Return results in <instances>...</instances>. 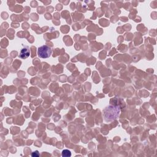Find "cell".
Here are the masks:
<instances>
[{
  "instance_id": "cell-1",
  "label": "cell",
  "mask_w": 157,
  "mask_h": 157,
  "mask_svg": "<svg viewBox=\"0 0 157 157\" xmlns=\"http://www.w3.org/2000/svg\"><path fill=\"white\" fill-rule=\"evenodd\" d=\"M104 120L111 122L117 119L120 114V109L117 106H109L103 111Z\"/></svg>"
},
{
  "instance_id": "cell-5",
  "label": "cell",
  "mask_w": 157,
  "mask_h": 157,
  "mask_svg": "<svg viewBox=\"0 0 157 157\" xmlns=\"http://www.w3.org/2000/svg\"><path fill=\"white\" fill-rule=\"evenodd\" d=\"M31 156H33V157H37V156H39V152H38V151H35L34 152H33L32 154H31Z\"/></svg>"
},
{
  "instance_id": "cell-4",
  "label": "cell",
  "mask_w": 157,
  "mask_h": 157,
  "mask_svg": "<svg viewBox=\"0 0 157 157\" xmlns=\"http://www.w3.org/2000/svg\"><path fill=\"white\" fill-rule=\"evenodd\" d=\"M61 155L63 157H69L71 156V153L69 150L65 149L62 151V153H61Z\"/></svg>"
},
{
  "instance_id": "cell-3",
  "label": "cell",
  "mask_w": 157,
  "mask_h": 157,
  "mask_svg": "<svg viewBox=\"0 0 157 157\" xmlns=\"http://www.w3.org/2000/svg\"><path fill=\"white\" fill-rule=\"evenodd\" d=\"M30 49L28 48V47L25 46L24 48H23L21 50L20 55H18V57L22 59H26L30 56Z\"/></svg>"
},
{
  "instance_id": "cell-2",
  "label": "cell",
  "mask_w": 157,
  "mask_h": 157,
  "mask_svg": "<svg viewBox=\"0 0 157 157\" xmlns=\"http://www.w3.org/2000/svg\"><path fill=\"white\" fill-rule=\"evenodd\" d=\"M52 54V49L50 47L47 45L42 46L37 50V55L41 58H49Z\"/></svg>"
}]
</instances>
